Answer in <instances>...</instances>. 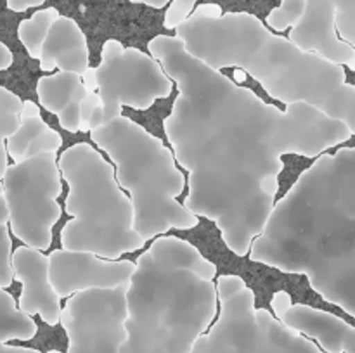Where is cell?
Here are the masks:
<instances>
[{
	"label": "cell",
	"instance_id": "cell-1",
	"mask_svg": "<svg viewBox=\"0 0 355 353\" xmlns=\"http://www.w3.org/2000/svg\"><path fill=\"white\" fill-rule=\"evenodd\" d=\"M148 51L179 90L163 130L189 173L182 204L214 221L234 255L246 256L276 204L283 156L319 158L352 132L309 104L281 109L266 102L194 59L177 37L158 35Z\"/></svg>",
	"mask_w": 355,
	"mask_h": 353
},
{
	"label": "cell",
	"instance_id": "cell-2",
	"mask_svg": "<svg viewBox=\"0 0 355 353\" xmlns=\"http://www.w3.org/2000/svg\"><path fill=\"white\" fill-rule=\"evenodd\" d=\"M250 260L305 275L355 318V147L321 154L274 204Z\"/></svg>",
	"mask_w": 355,
	"mask_h": 353
},
{
	"label": "cell",
	"instance_id": "cell-3",
	"mask_svg": "<svg viewBox=\"0 0 355 353\" xmlns=\"http://www.w3.org/2000/svg\"><path fill=\"white\" fill-rule=\"evenodd\" d=\"M175 33L186 51L211 69H241L284 106L309 104L343 121L355 135V85L347 82L343 66L302 51L253 14L222 12L217 3H203Z\"/></svg>",
	"mask_w": 355,
	"mask_h": 353
},
{
	"label": "cell",
	"instance_id": "cell-4",
	"mask_svg": "<svg viewBox=\"0 0 355 353\" xmlns=\"http://www.w3.org/2000/svg\"><path fill=\"white\" fill-rule=\"evenodd\" d=\"M217 265L191 242L159 237L127 284V339L120 353H191L218 310Z\"/></svg>",
	"mask_w": 355,
	"mask_h": 353
},
{
	"label": "cell",
	"instance_id": "cell-5",
	"mask_svg": "<svg viewBox=\"0 0 355 353\" xmlns=\"http://www.w3.org/2000/svg\"><path fill=\"white\" fill-rule=\"evenodd\" d=\"M90 137L113 161L118 185L132 201L135 232L146 242L172 228L196 227L200 218L177 199L186 187L182 172L156 135L121 114L90 130Z\"/></svg>",
	"mask_w": 355,
	"mask_h": 353
},
{
	"label": "cell",
	"instance_id": "cell-6",
	"mask_svg": "<svg viewBox=\"0 0 355 353\" xmlns=\"http://www.w3.org/2000/svg\"><path fill=\"white\" fill-rule=\"evenodd\" d=\"M58 166L69 187L64 210L71 217L61 230L62 249L118 260L144 248L146 241L134 228L130 197L99 151L80 142L62 152Z\"/></svg>",
	"mask_w": 355,
	"mask_h": 353
},
{
	"label": "cell",
	"instance_id": "cell-7",
	"mask_svg": "<svg viewBox=\"0 0 355 353\" xmlns=\"http://www.w3.org/2000/svg\"><path fill=\"white\" fill-rule=\"evenodd\" d=\"M217 294V322L196 339L191 353H326L269 310L257 308L255 293L243 277H218Z\"/></svg>",
	"mask_w": 355,
	"mask_h": 353
},
{
	"label": "cell",
	"instance_id": "cell-8",
	"mask_svg": "<svg viewBox=\"0 0 355 353\" xmlns=\"http://www.w3.org/2000/svg\"><path fill=\"white\" fill-rule=\"evenodd\" d=\"M2 179L10 230L28 248L38 251L51 248L52 227L61 218L58 197L62 183L55 152L9 165Z\"/></svg>",
	"mask_w": 355,
	"mask_h": 353
},
{
	"label": "cell",
	"instance_id": "cell-9",
	"mask_svg": "<svg viewBox=\"0 0 355 353\" xmlns=\"http://www.w3.org/2000/svg\"><path fill=\"white\" fill-rule=\"evenodd\" d=\"M96 78L104 109L103 125L120 118L123 106L146 111L173 90V82L153 55L137 47H125L114 38L103 44Z\"/></svg>",
	"mask_w": 355,
	"mask_h": 353
},
{
	"label": "cell",
	"instance_id": "cell-10",
	"mask_svg": "<svg viewBox=\"0 0 355 353\" xmlns=\"http://www.w3.org/2000/svg\"><path fill=\"white\" fill-rule=\"evenodd\" d=\"M127 286L94 287L71 294L59 322L68 353H120L127 339Z\"/></svg>",
	"mask_w": 355,
	"mask_h": 353
},
{
	"label": "cell",
	"instance_id": "cell-11",
	"mask_svg": "<svg viewBox=\"0 0 355 353\" xmlns=\"http://www.w3.org/2000/svg\"><path fill=\"white\" fill-rule=\"evenodd\" d=\"M288 38L302 51L355 71V0H307Z\"/></svg>",
	"mask_w": 355,
	"mask_h": 353
},
{
	"label": "cell",
	"instance_id": "cell-12",
	"mask_svg": "<svg viewBox=\"0 0 355 353\" xmlns=\"http://www.w3.org/2000/svg\"><path fill=\"white\" fill-rule=\"evenodd\" d=\"M134 270L130 260H106L87 251L55 249L49 256V279L59 298L94 287L127 286Z\"/></svg>",
	"mask_w": 355,
	"mask_h": 353
},
{
	"label": "cell",
	"instance_id": "cell-13",
	"mask_svg": "<svg viewBox=\"0 0 355 353\" xmlns=\"http://www.w3.org/2000/svg\"><path fill=\"white\" fill-rule=\"evenodd\" d=\"M12 273L23 286L17 308L30 317L40 315L47 325L59 324L61 298L49 279V256L38 249L19 246L12 253Z\"/></svg>",
	"mask_w": 355,
	"mask_h": 353
},
{
	"label": "cell",
	"instance_id": "cell-14",
	"mask_svg": "<svg viewBox=\"0 0 355 353\" xmlns=\"http://www.w3.org/2000/svg\"><path fill=\"white\" fill-rule=\"evenodd\" d=\"M305 338L318 341L326 353H355V325L331 311L309 305H291L279 318Z\"/></svg>",
	"mask_w": 355,
	"mask_h": 353
},
{
	"label": "cell",
	"instance_id": "cell-15",
	"mask_svg": "<svg viewBox=\"0 0 355 353\" xmlns=\"http://www.w3.org/2000/svg\"><path fill=\"white\" fill-rule=\"evenodd\" d=\"M40 69L75 73L82 76L89 68V44L75 19L59 16L49 30L40 51Z\"/></svg>",
	"mask_w": 355,
	"mask_h": 353
},
{
	"label": "cell",
	"instance_id": "cell-16",
	"mask_svg": "<svg viewBox=\"0 0 355 353\" xmlns=\"http://www.w3.org/2000/svg\"><path fill=\"white\" fill-rule=\"evenodd\" d=\"M61 145V135L52 130L42 116L21 118L19 127L6 141L7 154L14 159V163H21L45 152H55Z\"/></svg>",
	"mask_w": 355,
	"mask_h": 353
},
{
	"label": "cell",
	"instance_id": "cell-17",
	"mask_svg": "<svg viewBox=\"0 0 355 353\" xmlns=\"http://www.w3.org/2000/svg\"><path fill=\"white\" fill-rule=\"evenodd\" d=\"M37 96L42 107L49 113L59 114L73 100H82L87 96V89L80 75L59 71L38 80Z\"/></svg>",
	"mask_w": 355,
	"mask_h": 353
},
{
	"label": "cell",
	"instance_id": "cell-18",
	"mask_svg": "<svg viewBox=\"0 0 355 353\" xmlns=\"http://www.w3.org/2000/svg\"><path fill=\"white\" fill-rule=\"evenodd\" d=\"M37 334V324L17 308L12 294L0 287V341H30Z\"/></svg>",
	"mask_w": 355,
	"mask_h": 353
},
{
	"label": "cell",
	"instance_id": "cell-19",
	"mask_svg": "<svg viewBox=\"0 0 355 353\" xmlns=\"http://www.w3.org/2000/svg\"><path fill=\"white\" fill-rule=\"evenodd\" d=\"M59 16L61 14L55 7H47V9L37 10L28 19L21 21L19 26H17V37H19V42L24 45L28 54H30V57H40L45 37H47L49 30H51V26Z\"/></svg>",
	"mask_w": 355,
	"mask_h": 353
},
{
	"label": "cell",
	"instance_id": "cell-20",
	"mask_svg": "<svg viewBox=\"0 0 355 353\" xmlns=\"http://www.w3.org/2000/svg\"><path fill=\"white\" fill-rule=\"evenodd\" d=\"M21 107H23V100L9 89L0 85V179L9 166L6 141L19 127Z\"/></svg>",
	"mask_w": 355,
	"mask_h": 353
},
{
	"label": "cell",
	"instance_id": "cell-21",
	"mask_svg": "<svg viewBox=\"0 0 355 353\" xmlns=\"http://www.w3.org/2000/svg\"><path fill=\"white\" fill-rule=\"evenodd\" d=\"M307 0H281L279 7L270 10L266 17L267 28L274 31H286L302 19Z\"/></svg>",
	"mask_w": 355,
	"mask_h": 353
},
{
	"label": "cell",
	"instance_id": "cell-22",
	"mask_svg": "<svg viewBox=\"0 0 355 353\" xmlns=\"http://www.w3.org/2000/svg\"><path fill=\"white\" fill-rule=\"evenodd\" d=\"M10 235L7 225L0 224V287L6 289L12 284V256H10Z\"/></svg>",
	"mask_w": 355,
	"mask_h": 353
},
{
	"label": "cell",
	"instance_id": "cell-23",
	"mask_svg": "<svg viewBox=\"0 0 355 353\" xmlns=\"http://www.w3.org/2000/svg\"><path fill=\"white\" fill-rule=\"evenodd\" d=\"M196 2L198 0H170L165 19H163V26L166 30H175L180 23H184L193 14Z\"/></svg>",
	"mask_w": 355,
	"mask_h": 353
},
{
	"label": "cell",
	"instance_id": "cell-24",
	"mask_svg": "<svg viewBox=\"0 0 355 353\" xmlns=\"http://www.w3.org/2000/svg\"><path fill=\"white\" fill-rule=\"evenodd\" d=\"M101 104V97L97 92H87L80 102V130L78 132H90V118H92L96 107Z\"/></svg>",
	"mask_w": 355,
	"mask_h": 353
},
{
	"label": "cell",
	"instance_id": "cell-25",
	"mask_svg": "<svg viewBox=\"0 0 355 353\" xmlns=\"http://www.w3.org/2000/svg\"><path fill=\"white\" fill-rule=\"evenodd\" d=\"M80 102H82V100H73L71 104H68V106L58 114L59 125H61L66 132H71V134L80 130Z\"/></svg>",
	"mask_w": 355,
	"mask_h": 353
},
{
	"label": "cell",
	"instance_id": "cell-26",
	"mask_svg": "<svg viewBox=\"0 0 355 353\" xmlns=\"http://www.w3.org/2000/svg\"><path fill=\"white\" fill-rule=\"evenodd\" d=\"M270 305H272L276 317L281 318V315H283L284 311H286L288 308H290L293 303H291L290 294L284 293V291H277V293L272 296V301H270Z\"/></svg>",
	"mask_w": 355,
	"mask_h": 353
},
{
	"label": "cell",
	"instance_id": "cell-27",
	"mask_svg": "<svg viewBox=\"0 0 355 353\" xmlns=\"http://www.w3.org/2000/svg\"><path fill=\"white\" fill-rule=\"evenodd\" d=\"M7 7L14 12H24V10L31 9V7H38L45 2V0H6Z\"/></svg>",
	"mask_w": 355,
	"mask_h": 353
},
{
	"label": "cell",
	"instance_id": "cell-28",
	"mask_svg": "<svg viewBox=\"0 0 355 353\" xmlns=\"http://www.w3.org/2000/svg\"><path fill=\"white\" fill-rule=\"evenodd\" d=\"M82 83L87 89V92H97V78H96V68H87V71L82 75Z\"/></svg>",
	"mask_w": 355,
	"mask_h": 353
},
{
	"label": "cell",
	"instance_id": "cell-29",
	"mask_svg": "<svg viewBox=\"0 0 355 353\" xmlns=\"http://www.w3.org/2000/svg\"><path fill=\"white\" fill-rule=\"evenodd\" d=\"M12 52H10V48L7 47L3 42H0V71H6L7 68H10L12 66Z\"/></svg>",
	"mask_w": 355,
	"mask_h": 353
},
{
	"label": "cell",
	"instance_id": "cell-30",
	"mask_svg": "<svg viewBox=\"0 0 355 353\" xmlns=\"http://www.w3.org/2000/svg\"><path fill=\"white\" fill-rule=\"evenodd\" d=\"M0 353H42L40 350L24 348V346H12L7 343L0 341Z\"/></svg>",
	"mask_w": 355,
	"mask_h": 353
},
{
	"label": "cell",
	"instance_id": "cell-31",
	"mask_svg": "<svg viewBox=\"0 0 355 353\" xmlns=\"http://www.w3.org/2000/svg\"><path fill=\"white\" fill-rule=\"evenodd\" d=\"M30 116H40V111H38V106L33 100H24L23 107H21V118Z\"/></svg>",
	"mask_w": 355,
	"mask_h": 353
},
{
	"label": "cell",
	"instance_id": "cell-32",
	"mask_svg": "<svg viewBox=\"0 0 355 353\" xmlns=\"http://www.w3.org/2000/svg\"><path fill=\"white\" fill-rule=\"evenodd\" d=\"M9 217H10L9 204H7L6 196H3V192H2V194H0V224L7 225V221H9Z\"/></svg>",
	"mask_w": 355,
	"mask_h": 353
},
{
	"label": "cell",
	"instance_id": "cell-33",
	"mask_svg": "<svg viewBox=\"0 0 355 353\" xmlns=\"http://www.w3.org/2000/svg\"><path fill=\"white\" fill-rule=\"evenodd\" d=\"M128 2L144 3V6L153 7V9H163L165 6H168L170 0H128Z\"/></svg>",
	"mask_w": 355,
	"mask_h": 353
},
{
	"label": "cell",
	"instance_id": "cell-34",
	"mask_svg": "<svg viewBox=\"0 0 355 353\" xmlns=\"http://www.w3.org/2000/svg\"><path fill=\"white\" fill-rule=\"evenodd\" d=\"M3 192V185H2V182H0V194Z\"/></svg>",
	"mask_w": 355,
	"mask_h": 353
},
{
	"label": "cell",
	"instance_id": "cell-35",
	"mask_svg": "<svg viewBox=\"0 0 355 353\" xmlns=\"http://www.w3.org/2000/svg\"><path fill=\"white\" fill-rule=\"evenodd\" d=\"M47 353H61V352H58V350H51V352H47Z\"/></svg>",
	"mask_w": 355,
	"mask_h": 353
}]
</instances>
